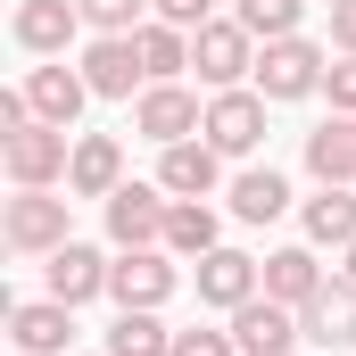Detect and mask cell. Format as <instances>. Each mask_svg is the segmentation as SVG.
<instances>
[{"instance_id":"obj_1","label":"cell","mask_w":356,"mask_h":356,"mask_svg":"<svg viewBox=\"0 0 356 356\" xmlns=\"http://www.w3.org/2000/svg\"><path fill=\"white\" fill-rule=\"evenodd\" d=\"M67 207H75V191H17V199H0V241L17 257H58L75 241Z\"/></svg>"},{"instance_id":"obj_2","label":"cell","mask_w":356,"mask_h":356,"mask_svg":"<svg viewBox=\"0 0 356 356\" xmlns=\"http://www.w3.org/2000/svg\"><path fill=\"white\" fill-rule=\"evenodd\" d=\"M257 33L241 25V17H207L199 33H191V75L207 91H241V83H257Z\"/></svg>"},{"instance_id":"obj_3","label":"cell","mask_w":356,"mask_h":356,"mask_svg":"<svg viewBox=\"0 0 356 356\" xmlns=\"http://www.w3.org/2000/svg\"><path fill=\"white\" fill-rule=\"evenodd\" d=\"M0 166L17 191H67V166H75V133H58V124H17V133H0Z\"/></svg>"},{"instance_id":"obj_4","label":"cell","mask_w":356,"mask_h":356,"mask_svg":"<svg viewBox=\"0 0 356 356\" xmlns=\"http://www.w3.org/2000/svg\"><path fill=\"white\" fill-rule=\"evenodd\" d=\"M166 216H175V191L166 182H133L116 199H99V224H108V241L116 249H166Z\"/></svg>"},{"instance_id":"obj_5","label":"cell","mask_w":356,"mask_h":356,"mask_svg":"<svg viewBox=\"0 0 356 356\" xmlns=\"http://www.w3.org/2000/svg\"><path fill=\"white\" fill-rule=\"evenodd\" d=\"M323 75H332V50L307 42V33H282V42L257 50V91H266V99H315Z\"/></svg>"},{"instance_id":"obj_6","label":"cell","mask_w":356,"mask_h":356,"mask_svg":"<svg viewBox=\"0 0 356 356\" xmlns=\"http://www.w3.org/2000/svg\"><path fill=\"white\" fill-rule=\"evenodd\" d=\"M266 108H273V99H266L257 83L207 91V124H199V133H207L224 158H257V149H266Z\"/></svg>"},{"instance_id":"obj_7","label":"cell","mask_w":356,"mask_h":356,"mask_svg":"<svg viewBox=\"0 0 356 356\" xmlns=\"http://www.w3.org/2000/svg\"><path fill=\"white\" fill-rule=\"evenodd\" d=\"M199 124H207V99L191 83H149L133 99V133L141 141H158V149H175V141H199Z\"/></svg>"},{"instance_id":"obj_8","label":"cell","mask_w":356,"mask_h":356,"mask_svg":"<svg viewBox=\"0 0 356 356\" xmlns=\"http://www.w3.org/2000/svg\"><path fill=\"white\" fill-rule=\"evenodd\" d=\"M75 67H83L91 99H141L149 91V67H141V42L133 33H91Z\"/></svg>"},{"instance_id":"obj_9","label":"cell","mask_w":356,"mask_h":356,"mask_svg":"<svg viewBox=\"0 0 356 356\" xmlns=\"http://www.w3.org/2000/svg\"><path fill=\"white\" fill-rule=\"evenodd\" d=\"M175 290H182L175 249H116V266H108V298L116 307H166Z\"/></svg>"},{"instance_id":"obj_10","label":"cell","mask_w":356,"mask_h":356,"mask_svg":"<svg viewBox=\"0 0 356 356\" xmlns=\"http://www.w3.org/2000/svg\"><path fill=\"white\" fill-rule=\"evenodd\" d=\"M75 33H83V0H17V17H8V42L25 58H67Z\"/></svg>"},{"instance_id":"obj_11","label":"cell","mask_w":356,"mask_h":356,"mask_svg":"<svg viewBox=\"0 0 356 356\" xmlns=\"http://www.w3.org/2000/svg\"><path fill=\"white\" fill-rule=\"evenodd\" d=\"M191 282H199V307L232 315V307H249V298L266 290V257H249V249H207V257L191 266Z\"/></svg>"},{"instance_id":"obj_12","label":"cell","mask_w":356,"mask_h":356,"mask_svg":"<svg viewBox=\"0 0 356 356\" xmlns=\"http://www.w3.org/2000/svg\"><path fill=\"white\" fill-rule=\"evenodd\" d=\"M25 99H33V116H42V124L75 133V124H83V108H91V83H83V67L42 58V67H25Z\"/></svg>"},{"instance_id":"obj_13","label":"cell","mask_w":356,"mask_h":356,"mask_svg":"<svg viewBox=\"0 0 356 356\" xmlns=\"http://www.w3.org/2000/svg\"><path fill=\"white\" fill-rule=\"evenodd\" d=\"M232 323V340H241V356H290L298 340H307V323H298V307H282V298H249V307H232L224 315Z\"/></svg>"},{"instance_id":"obj_14","label":"cell","mask_w":356,"mask_h":356,"mask_svg":"<svg viewBox=\"0 0 356 356\" xmlns=\"http://www.w3.org/2000/svg\"><path fill=\"white\" fill-rule=\"evenodd\" d=\"M8 340L25 356H67L75 348V307L50 298V290H42V298H17V307H8Z\"/></svg>"},{"instance_id":"obj_15","label":"cell","mask_w":356,"mask_h":356,"mask_svg":"<svg viewBox=\"0 0 356 356\" xmlns=\"http://www.w3.org/2000/svg\"><path fill=\"white\" fill-rule=\"evenodd\" d=\"M108 266H116V257H99L91 241H67L58 257H42V282H50V298L91 307V298H108Z\"/></svg>"},{"instance_id":"obj_16","label":"cell","mask_w":356,"mask_h":356,"mask_svg":"<svg viewBox=\"0 0 356 356\" xmlns=\"http://www.w3.org/2000/svg\"><path fill=\"white\" fill-rule=\"evenodd\" d=\"M67 191H75V199H116V191H124V141H116V133H75Z\"/></svg>"},{"instance_id":"obj_17","label":"cell","mask_w":356,"mask_h":356,"mask_svg":"<svg viewBox=\"0 0 356 356\" xmlns=\"http://www.w3.org/2000/svg\"><path fill=\"white\" fill-rule=\"evenodd\" d=\"M298 323H307L315 348H356V282H348V273H332V282L298 307Z\"/></svg>"},{"instance_id":"obj_18","label":"cell","mask_w":356,"mask_h":356,"mask_svg":"<svg viewBox=\"0 0 356 356\" xmlns=\"http://www.w3.org/2000/svg\"><path fill=\"white\" fill-rule=\"evenodd\" d=\"M158 182L175 191V199H207L216 182H224V149L199 133V141H175V149H158Z\"/></svg>"},{"instance_id":"obj_19","label":"cell","mask_w":356,"mask_h":356,"mask_svg":"<svg viewBox=\"0 0 356 356\" xmlns=\"http://www.w3.org/2000/svg\"><path fill=\"white\" fill-rule=\"evenodd\" d=\"M298 232L315 249H348L356 241V191L348 182H315V199H298Z\"/></svg>"},{"instance_id":"obj_20","label":"cell","mask_w":356,"mask_h":356,"mask_svg":"<svg viewBox=\"0 0 356 356\" xmlns=\"http://www.w3.org/2000/svg\"><path fill=\"white\" fill-rule=\"evenodd\" d=\"M323 282H332V273H323V249H315V241H290V249L266 257V298H282V307H307Z\"/></svg>"},{"instance_id":"obj_21","label":"cell","mask_w":356,"mask_h":356,"mask_svg":"<svg viewBox=\"0 0 356 356\" xmlns=\"http://www.w3.org/2000/svg\"><path fill=\"white\" fill-rule=\"evenodd\" d=\"M307 175L315 182H356V116H323L307 133Z\"/></svg>"},{"instance_id":"obj_22","label":"cell","mask_w":356,"mask_h":356,"mask_svg":"<svg viewBox=\"0 0 356 356\" xmlns=\"http://www.w3.org/2000/svg\"><path fill=\"white\" fill-rule=\"evenodd\" d=\"M273 216H290V175L241 166L232 175V224H273Z\"/></svg>"},{"instance_id":"obj_23","label":"cell","mask_w":356,"mask_h":356,"mask_svg":"<svg viewBox=\"0 0 356 356\" xmlns=\"http://www.w3.org/2000/svg\"><path fill=\"white\" fill-rule=\"evenodd\" d=\"M166 249L199 266L207 249H224V216H216L207 199H175V216H166Z\"/></svg>"},{"instance_id":"obj_24","label":"cell","mask_w":356,"mask_h":356,"mask_svg":"<svg viewBox=\"0 0 356 356\" xmlns=\"http://www.w3.org/2000/svg\"><path fill=\"white\" fill-rule=\"evenodd\" d=\"M133 42H141V67H149V83H182V75H191V33H182V25L149 17Z\"/></svg>"},{"instance_id":"obj_25","label":"cell","mask_w":356,"mask_h":356,"mask_svg":"<svg viewBox=\"0 0 356 356\" xmlns=\"http://www.w3.org/2000/svg\"><path fill=\"white\" fill-rule=\"evenodd\" d=\"M108 356H175V332L158 323V307H116V323H108Z\"/></svg>"},{"instance_id":"obj_26","label":"cell","mask_w":356,"mask_h":356,"mask_svg":"<svg viewBox=\"0 0 356 356\" xmlns=\"http://www.w3.org/2000/svg\"><path fill=\"white\" fill-rule=\"evenodd\" d=\"M232 17L257 33V42H282V33H298V17H307V0H232Z\"/></svg>"},{"instance_id":"obj_27","label":"cell","mask_w":356,"mask_h":356,"mask_svg":"<svg viewBox=\"0 0 356 356\" xmlns=\"http://www.w3.org/2000/svg\"><path fill=\"white\" fill-rule=\"evenodd\" d=\"M83 25L91 33H141L149 25V0H83Z\"/></svg>"},{"instance_id":"obj_28","label":"cell","mask_w":356,"mask_h":356,"mask_svg":"<svg viewBox=\"0 0 356 356\" xmlns=\"http://www.w3.org/2000/svg\"><path fill=\"white\" fill-rule=\"evenodd\" d=\"M175 356H241V340H232V323L216 332V323H191V332H175Z\"/></svg>"},{"instance_id":"obj_29","label":"cell","mask_w":356,"mask_h":356,"mask_svg":"<svg viewBox=\"0 0 356 356\" xmlns=\"http://www.w3.org/2000/svg\"><path fill=\"white\" fill-rule=\"evenodd\" d=\"M323 99H332V116H356V50H340V67L323 75Z\"/></svg>"},{"instance_id":"obj_30","label":"cell","mask_w":356,"mask_h":356,"mask_svg":"<svg viewBox=\"0 0 356 356\" xmlns=\"http://www.w3.org/2000/svg\"><path fill=\"white\" fill-rule=\"evenodd\" d=\"M149 17H166V25H182V33H199V25L216 17V0H149Z\"/></svg>"},{"instance_id":"obj_31","label":"cell","mask_w":356,"mask_h":356,"mask_svg":"<svg viewBox=\"0 0 356 356\" xmlns=\"http://www.w3.org/2000/svg\"><path fill=\"white\" fill-rule=\"evenodd\" d=\"M332 42L356 50V0H332Z\"/></svg>"},{"instance_id":"obj_32","label":"cell","mask_w":356,"mask_h":356,"mask_svg":"<svg viewBox=\"0 0 356 356\" xmlns=\"http://www.w3.org/2000/svg\"><path fill=\"white\" fill-rule=\"evenodd\" d=\"M340 273H348V282H356V241H348V249H340Z\"/></svg>"}]
</instances>
